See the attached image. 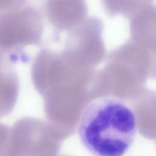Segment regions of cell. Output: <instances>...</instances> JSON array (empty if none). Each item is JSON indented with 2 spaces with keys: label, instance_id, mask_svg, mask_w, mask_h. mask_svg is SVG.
Masks as SVG:
<instances>
[{
  "label": "cell",
  "instance_id": "7a4b0ae2",
  "mask_svg": "<svg viewBox=\"0 0 156 156\" xmlns=\"http://www.w3.org/2000/svg\"><path fill=\"white\" fill-rule=\"evenodd\" d=\"M21 0H0V16L14 10Z\"/></svg>",
  "mask_w": 156,
  "mask_h": 156
},
{
  "label": "cell",
  "instance_id": "6da1fadb",
  "mask_svg": "<svg viewBox=\"0 0 156 156\" xmlns=\"http://www.w3.org/2000/svg\"><path fill=\"white\" fill-rule=\"evenodd\" d=\"M137 126L129 104L118 97L104 96L85 106L77 132L83 146L94 156H123L134 142Z\"/></svg>",
  "mask_w": 156,
  "mask_h": 156
}]
</instances>
